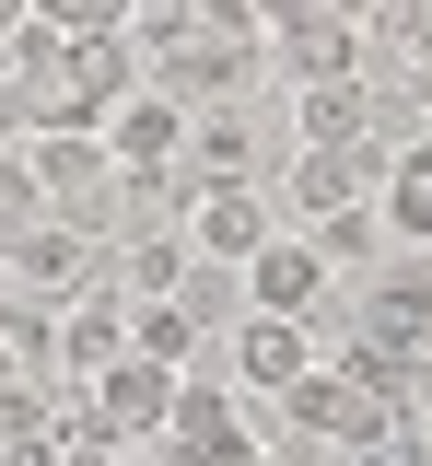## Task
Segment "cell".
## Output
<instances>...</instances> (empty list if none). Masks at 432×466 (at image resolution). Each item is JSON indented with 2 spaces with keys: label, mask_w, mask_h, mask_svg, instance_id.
<instances>
[{
  "label": "cell",
  "mask_w": 432,
  "mask_h": 466,
  "mask_svg": "<svg viewBox=\"0 0 432 466\" xmlns=\"http://www.w3.org/2000/svg\"><path fill=\"white\" fill-rule=\"evenodd\" d=\"M164 397H176V361H152V350H118V361L82 385V420H94V443H106V455H152V431H164Z\"/></svg>",
  "instance_id": "6da1fadb"
},
{
  "label": "cell",
  "mask_w": 432,
  "mask_h": 466,
  "mask_svg": "<svg viewBox=\"0 0 432 466\" xmlns=\"http://www.w3.org/2000/svg\"><path fill=\"white\" fill-rule=\"evenodd\" d=\"M176 233L199 245V268H246L257 245L281 233V210L257 198L246 175H187V210H176Z\"/></svg>",
  "instance_id": "7a4b0ae2"
},
{
  "label": "cell",
  "mask_w": 432,
  "mask_h": 466,
  "mask_svg": "<svg viewBox=\"0 0 432 466\" xmlns=\"http://www.w3.org/2000/svg\"><path fill=\"white\" fill-rule=\"evenodd\" d=\"M152 70H164V94H187V106H234L257 70H269V47H257V35H222V24H187Z\"/></svg>",
  "instance_id": "3957f363"
},
{
  "label": "cell",
  "mask_w": 432,
  "mask_h": 466,
  "mask_svg": "<svg viewBox=\"0 0 432 466\" xmlns=\"http://www.w3.org/2000/svg\"><path fill=\"white\" fill-rule=\"evenodd\" d=\"M129 350V291L118 280H82V291H59V397H82L106 361Z\"/></svg>",
  "instance_id": "277c9868"
},
{
  "label": "cell",
  "mask_w": 432,
  "mask_h": 466,
  "mask_svg": "<svg viewBox=\"0 0 432 466\" xmlns=\"http://www.w3.org/2000/svg\"><path fill=\"white\" fill-rule=\"evenodd\" d=\"M152 455H257V420L222 385H187L176 373V397H164V431H152Z\"/></svg>",
  "instance_id": "5b68a950"
},
{
  "label": "cell",
  "mask_w": 432,
  "mask_h": 466,
  "mask_svg": "<svg viewBox=\"0 0 432 466\" xmlns=\"http://www.w3.org/2000/svg\"><path fill=\"white\" fill-rule=\"evenodd\" d=\"M246 303H257V315H315V303H327V245H304V233L281 222L246 257Z\"/></svg>",
  "instance_id": "8992f818"
},
{
  "label": "cell",
  "mask_w": 432,
  "mask_h": 466,
  "mask_svg": "<svg viewBox=\"0 0 432 466\" xmlns=\"http://www.w3.org/2000/svg\"><path fill=\"white\" fill-rule=\"evenodd\" d=\"M106 152L118 164H187V94H164V82L140 94L129 82L118 106H106Z\"/></svg>",
  "instance_id": "52a82bcc"
},
{
  "label": "cell",
  "mask_w": 432,
  "mask_h": 466,
  "mask_svg": "<svg viewBox=\"0 0 432 466\" xmlns=\"http://www.w3.org/2000/svg\"><path fill=\"white\" fill-rule=\"evenodd\" d=\"M363 128H374V82H363V70L293 82V140H315V152H351Z\"/></svg>",
  "instance_id": "ba28073f"
},
{
  "label": "cell",
  "mask_w": 432,
  "mask_h": 466,
  "mask_svg": "<svg viewBox=\"0 0 432 466\" xmlns=\"http://www.w3.org/2000/svg\"><path fill=\"white\" fill-rule=\"evenodd\" d=\"M315 361H327V350H315V315H246V339H234V373H246L257 397H281Z\"/></svg>",
  "instance_id": "9c48e42d"
},
{
  "label": "cell",
  "mask_w": 432,
  "mask_h": 466,
  "mask_svg": "<svg viewBox=\"0 0 432 466\" xmlns=\"http://www.w3.org/2000/svg\"><path fill=\"white\" fill-rule=\"evenodd\" d=\"M351 198H374L363 175H351V152H315V140H293V164H281V222H327V210H351Z\"/></svg>",
  "instance_id": "30bf717a"
},
{
  "label": "cell",
  "mask_w": 432,
  "mask_h": 466,
  "mask_svg": "<svg viewBox=\"0 0 432 466\" xmlns=\"http://www.w3.org/2000/svg\"><path fill=\"white\" fill-rule=\"evenodd\" d=\"M374 222L397 233V245H432V128L386 152V175H374Z\"/></svg>",
  "instance_id": "8fae6325"
},
{
  "label": "cell",
  "mask_w": 432,
  "mask_h": 466,
  "mask_svg": "<svg viewBox=\"0 0 432 466\" xmlns=\"http://www.w3.org/2000/svg\"><path fill=\"white\" fill-rule=\"evenodd\" d=\"M187 268H199L187 233H118V291L129 303H140V291H187Z\"/></svg>",
  "instance_id": "7c38bea8"
},
{
  "label": "cell",
  "mask_w": 432,
  "mask_h": 466,
  "mask_svg": "<svg viewBox=\"0 0 432 466\" xmlns=\"http://www.w3.org/2000/svg\"><path fill=\"white\" fill-rule=\"evenodd\" d=\"M36 210H47V187H36V152H24V140H0V233H12V222H36Z\"/></svg>",
  "instance_id": "4fadbf2b"
},
{
  "label": "cell",
  "mask_w": 432,
  "mask_h": 466,
  "mask_svg": "<svg viewBox=\"0 0 432 466\" xmlns=\"http://www.w3.org/2000/svg\"><path fill=\"white\" fill-rule=\"evenodd\" d=\"M315 12H351V24H374V12H386V0H315Z\"/></svg>",
  "instance_id": "5bb4252c"
}]
</instances>
